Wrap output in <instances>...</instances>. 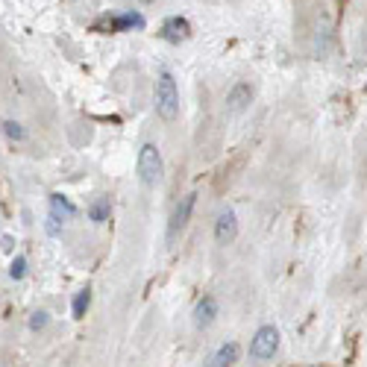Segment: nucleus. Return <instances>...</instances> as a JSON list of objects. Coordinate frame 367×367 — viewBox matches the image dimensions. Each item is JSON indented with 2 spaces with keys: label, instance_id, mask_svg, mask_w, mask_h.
Returning <instances> with one entry per match:
<instances>
[{
  "label": "nucleus",
  "instance_id": "obj_3",
  "mask_svg": "<svg viewBox=\"0 0 367 367\" xmlns=\"http://www.w3.org/2000/svg\"><path fill=\"white\" fill-rule=\"evenodd\" d=\"M165 174V162H162V153L156 144H144L139 150V176L144 186H156Z\"/></svg>",
  "mask_w": 367,
  "mask_h": 367
},
{
  "label": "nucleus",
  "instance_id": "obj_15",
  "mask_svg": "<svg viewBox=\"0 0 367 367\" xmlns=\"http://www.w3.org/2000/svg\"><path fill=\"white\" fill-rule=\"evenodd\" d=\"M4 127H6V136H9V139H24V129H21V124H15V121H6Z\"/></svg>",
  "mask_w": 367,
  "mask_h": 367
},
{
  "label": "nucleus",
  "instance_id": "obj_8",
  "mask_svg": "<svg viewBox=\"0 0 367 367\" xmlns=\"http://www.w3.org/2000/svg\"><path fill=\"white\" fill-rule=\"evenodd\" d=\"M250 100H253V89H250L247 82H236L226 94V109L229 112H244L250 106Z\"/></svg>",
  "mask_w": 367,
  "mask_h": 367
},
{
  "label": "nucleus",
  "instance_id": "obj_14",
  "mask_svg": "<svg viewBox=\"0 0 367 367\" xmlns=\"http://www.w3.org/2000/svg\"><path fill=\"white\" fill-rule=\"evenodd\" d=\"M9 273H12V279H21V276L27 273V259H24V256L12 259V264H9Z\"/></svg>",
  "mask_w": 367,
  "mask_h": 367
},
{
  "label": "nucleus",
  "instance_id": "obj_11",
  "mask_svg": "<svg viewBox=\"0 0 367 367\" xmlns=\"http://www.w3.org/2000/svg\"><path fill=\"white\" fill-rule=\"evenodd\" d=\"M89 303H91V291H89V288H82V291H77V297H74V306H71V311H74V318H82V314L89 311Z\"/></svg>",
  "mask_w": 367,
  "mask_h": 367
},
{
  "label": "nucleus",
  "instance_id": "obj_2",
  "mask_svg": "<svg viewBox=\"0 0 367 367\" xmlns=\"http://www.w3.org/2000/svg\"><path fill=\"white\" fill-rule=\"evenodd\" d=\"M276 349H279V329L271 326V323L259 326L256 335H253V341H250V359L268 361V359L276 356Z\"/></svg>",
  "mask_w": 367,
  "mask_h": 367
},
{
  "label": "nucleus",
  "instance_id": "obj_1",
  "mask_svg": "<svg viewBox=\"0 0 367 367\" xmlns=\"http://www.w3.org/2000/svg\"><path fill=\"white\" fill-rule=\"evenodd\" d=\"M156 115L162 121H176L179 115V89L171 71H162L156 79Z\"/></svg>",
  "mask_w": 367,
  "mask_h": 367
},
{
  "label": "nucleus",
  "instance_id": "obj_5",
  "mask_svg": "<svg viewBox=\"0 0 367 367\" xmlns=\"http://www.w3.org/2000/svg\"><path fill=\"white\" fill-rule=\"evenodd\" d=\"M236 238H238V214L232 209H224L218 214V221H214V241H218L221 247H226Z\"/></svg>",
  "mask_w": 367,
  "mask_h": 367
},
{
  "label": "nucleus",
  "instance_id": "obj_7",
  "mask_svg": "<svg viewBox=\"0 0 367 367\" xmlns=\"http://www.w3.org/2000/svg\"><path fill=\"white\" fill-rule=\"evenodd\" d=\"M159 36H162L165 41H174V44H179V41H186V39L191 36V24H188L186 18H179V15H174V18H168V21L162 24Z\"/></svg>",
  "mask_w": 367,
  "mask_h": 367
},
{
  "label": "nucleus",
  "instance_id": "obj_12",
  "mask_svg": "<svg viewBox=\"0 0 367 367\" xmlns=\"http://www.w3.org/2000/svg\"><path fill=\"white\" fill-rule=\"evenodd\" d=\"M89 214H91V221L94 224H103L106 218H109V200L103 197V200H97V203L89 209Z\"/></svg>",
  "mask_w": 367,
  "mask_h": 367
},
{
  "label": "nucleus",
  "instance_id": "obj_4",
  "mask_svg": "<svg viewBox=\"0 0 367 367\" xmlns=\"http://www.w3.org/2000/svg\"><path fill=\"white\" fill-rule=\"evenodd\" d=\"M77 214V209L65 200L62 194H50V214H47V232L50 236H59V229L65 226V221H71Z\"/></svg>",
  "mask_w": 367,
  "mask_h": 367
},
{
  "label": "nucleus",
  "instance_id": "obj_6",
  "mask_svg": "<svg viewBox=\"0 0 367 367\" xmlns=\"http://www.w3.org/2000/svg\"><path fill=\"white\" fill-rule=\"evenodd\" d=\"M194 203H197V191H188L186 197L176 203V209H174V218H171V224H168V236L174 238L176 232H182L188 226V221H191V212H194Z\"/></svg>",
  "mask_w": 367,
  "mask_h": 367
},
{
  "label": "nucleus",
  "instance_id": "obj_13",
  "mask_svg": "<svg viewBox=\"0 0 367 367\" xmlns=\"http://www.w3.org/2000/svg\"><path fill=\"white\" fill-rule=\"evenodd\" d=\"M115 30H127V27H144V18L141 15H124V18H118L112 24Z\"/></svg>",
  "mask_w": 367,
  "mask_h": 367
},
{
  "label": "nucleus",
  "instance_id": "obj_16",
  "mask_svg": "<svg viewBox=\"0 0 367 367\" xmlns=\"http://www.w3.org/2000/svg\"><path fill=\"white\" fill-rule=\"evenodd\" d=\"M44 323H47V314H44V311H36V314L30 318V329H41Z\"/></svg>",
  "mask_w": 367,
  "mask_h": 367
},
{
  "label": "nucleus",
  "instance_id": "obj_9",
  "mask_svg": "<svg viewBox=\"0 0 367 367\" xmlns=\"http://www.w3.org/2000/svg\"><path fill=\"white\" fill-rule=\"evenodd\" d=\"M218 318V303H214V297H203L194 309V326L197 329H209Z\"/></svg>",
  "mask_w": 367,
  "mask_h": 367
},
{
  "label": "nucleus",
  "instance_id": "obj_10",
  "mask_svg": "<svg viewBox=\"0 0 367 367\" xmlns=\"http://www.w3.org/2000/svg\"><path fill=\"white\" fill-rule=\"evenodd\" d=\"M238 353H241V349H238V344H236V341L221 344V347H218V353L212 356V361H209V364H214V367H229V364H236V361H238Z\"/></svg>",
  "mask_w": 367,
  "mask_h": 367
}]
</instances>
